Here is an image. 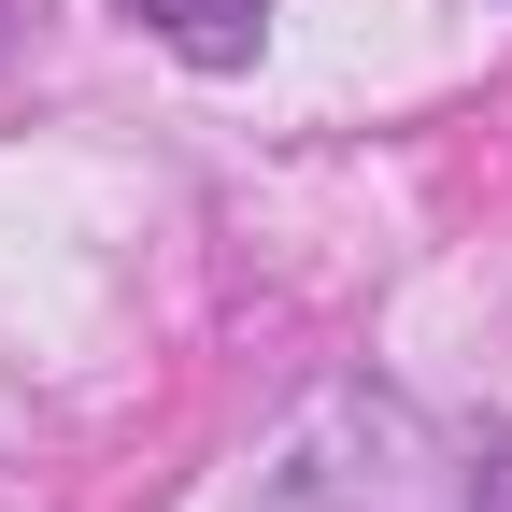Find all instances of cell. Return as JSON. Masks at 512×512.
Wrapping results in <instances>:
<instances>
[{"instance_id":"cell-1","label":"cell","mask_w":512,"mask_h":512,"mask_svg":"<svg viewBox=\"0 0 512 512\" xmlns=\"http://www.w3.org/2000/svg\"><path fill=\"white\" fill-rule=\"evenodd\" d=\"M143 29L171 57H200V72H242V57L271 43V0H143Z\"/></svg>"}]
</instances>
